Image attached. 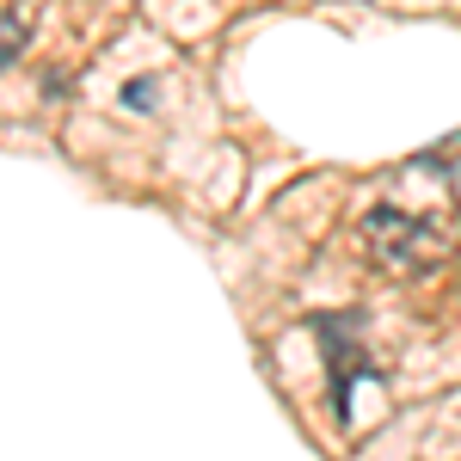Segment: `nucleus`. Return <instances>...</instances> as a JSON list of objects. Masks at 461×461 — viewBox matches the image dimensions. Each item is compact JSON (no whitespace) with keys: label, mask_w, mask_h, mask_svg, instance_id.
<instances>
[{"label":"nucleus","mask_w":461,"mask_h":461,"mask_svg":"<svg viewBox=\"0 0 461 461\" xmlns=\"http://www.w3.org/2000/svg\"><path fill=\"white\" fill-rule=\"evenodd\" d=\"M25 19H32V6H13V13H6V19H0V62H13V56H19V50H25Z\"/></svg>","instance_id":"nucleus-3"},{"label":"nucleus","mask_w":461,"mask_h":461,"mask_svg":"<svg viewBox=\"0 0 461 461\" xmlns=\"http://www.w3.org/2000/svg\"><path fill=\"white\" fill-rule=\"evenodd\" d=\"M320 351H326V369H332V406L351 425V388L363 375H375V369H369V357L357 345V332H345V320H320Z\"/></svg>","instance_id":"nucleus-2"},{"label":"nucleus","mask_w":461,"mask_h":461,"mask_svg":"<svg viewBox=\"0 0 461 461\" xmlns=\"http://www.w3.org/2000/svg\"><path fill=\"white\" fill-rule=\"evenodd\" d=\"M456 240H461V197H456V185H443L430 203H419V173H412V167L400 173L393 197H382L375 210L363 215V247H369V258L388 265V271H400V277L443 265Z\"/></svg>","instance_id":"nucleus-1"}]
</instances>
